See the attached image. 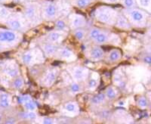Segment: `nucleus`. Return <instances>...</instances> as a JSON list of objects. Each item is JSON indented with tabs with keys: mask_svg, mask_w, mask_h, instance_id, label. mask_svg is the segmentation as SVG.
<instances>
[{
	"mask_svg": "<svg viewBox=\"0 0 151 124\" xmlns=\"http://www.w3.org/2000/svg\"><path fill=\"white\" fill-rule=\"evenodd\" d=\"M18 102L23 105L25 110L27 111H35L37 108L36 102L29 95H23L18 98Z\"/></svg>",
	"mask_w": 151,
	"mask_h": 124,
	"instance_id": "nucleus-16",
	"label": "nucleus"
},
{
	"mask_svg": "<svg viewBox=\"0 0 151 124\" xmlns=\"http://www.w3.org/2000/svg\"><path fill=\"white\" fill-rule=\"evenodd\" d=\"M144 62H146L147 64H150L151 60H150V57L149 55H147V56H145V58H144Z\"/></svg>",
	"mask_w": 151,
	"mask_h": 124,
	"instance_id": "nucleus-39",
	"label": "nucleus"
},
{
	"mask_svg": "<svg viewBox=\"0 0 151 124\" xmlns=\"http://www.w3.org/2000/svg\"><path fill=\"white\" fill-rule=\"evenodd\" d=\"M122 14L127 18L132 27H146L150 18L149 13L139 8H134L131 9H125L122 11Z\"/></svg>",
	"mask_w": 151,
	"mask_h": 124,
	"instance_id": "nucleus-1",
	"label": "nucleus"
},
{
	"mask_svg": "<svg viewBox=\"0 0 151 124\" xmlns=\"http://www.w3.org/2000/svg\"><path fill=\"white\" fill-rule=\"evenodd\" d=\"M136 3H137V6L139 7V9L150 14L151 0H136Z\"/></svg>",
	"mask_w": 151,
	"mask_h": 124,
	"instance_id": "nucleus-24",
	"label": "nucleus"
},
{
	"mask_svg": "<svg viewBox=\"0 0 151 124\" xmlns=\"http://www.w3.org/2000/svg\"><path fill=\"white\" fill-rule=\"evenodd\" d=\"M45 56L41 48H34L26 51L21 55V61L25 65L33 66L45 61Z\"/></svg>",
	"mask_w": 151,
	"mask_h": 124,
	"instance_id": "nucleus-7",
	"label": "nucleus"
},
{
	"mask_svg": "<svg viewBox=\"0 0 151 124\" xmlns=\"http://www.w3.org/2000/svg\"><path fill=\"white\" fill-rule=\"evenodd\" d=\"M42 18L44 21H53L61 16L57 2L52 1H44L40 4Z\"/></svg>",
	"mask_w": 151,
	"mask_h": 124,
	"instance_id": "nucleus-5",
	"label": "nucleus"
},
{
	"mask_svg": "<svg viewBox=\"0 0 151 124\" xmlns=\"http://www.w3.org/2000/svg\"><path fill=\"white\" fill-rule=\"evenodd\" d=\"M20 117L23 119L30 120H34L37 119V114L35 111H27L24 113H21Z\"/></svg>",
	"mask_w": 151,
	"mask_h": 124,
	"instance_id": "nucleus-31",
	"label": "nucleus"
},
{
	"mask_svg": "<svg viewBox=\"0 0 151 124\" xmlns=\"http://www.w3.org/2000/svg\"><path fill=\"white\" fill-rule=\"evenodd\" d=\"M104 95L106 96V99L113 100L118 95V91L114 87H113V86H109L108 88L106 89V92H105Z\"/></svg>",
	"mask_w": 151,
	"mask_h": 124,
	"instance_id": "nucleus-28",
	"label": "nucleus"
},
{
	"mask_svg": "<svg viewBox=\"0 0 151 124\" xmlns=\"http://www.w3.org/2000/svg\"><path fill=\"white\" fill-rule=\"evenodd\" d=\"M99 85V76L97 73H92L91 77L88 80L87 89L89 91H94L98 87Z\"/></svg>",
	"mask_w": 151,
	"mask_h": 124,
	"instance_id": "nucleus-20",
	"label": "nucleus"
},
{
	"mask_svg": "<svg viewBox=\"0 0 151 124\" xmlns=\"http://www.w3.org/2000/svg\"><path fill=\"white\" fill-rule=\"evenodd\" d=\"M12 0H0V3H9Z\"/></svg>",
	"mask_w": 151,
	"mask_h": 124,
	"instance_id": "nucleus-40",
	"label": "nucleus"
},
{
	"mask_svg": "<svg viewBox=\"0 0 151 124\" xmlns=\"http://www.w3.org/2000/svg\"><path fill=\"white\" fill-rule=\"evenodd\" d=\"M69 27L73 30L79 28H84L87 25L86 17L77 13H71L68 17Z\"/></svg>",
	"mask_w": 151,
	"mask_h": 124,
	"instance_id": "nucleus-10",
	"label": "nucleus"
},
{
	"mask_svg": "<svg viewBox=\"0 0 151 124\" xmlns=\"http://www.w3.org/2000/svg\"><path fill=\"white\" fill-rule=\"evenodd\" d=\"M115 26L118 29L123 30H130L132 29V26L129 24L127 18L123 15V14H119V13L117 19L116 21Z\"/></svg>",
	"mask_w": 151,
	"mask_h": 124,
	"instance_id": "nucleus-19",
	"label": "nucleus"
},
{
	"mask_svg": "<svg viewBox=\"0 0 151 124\" xmlns=\"http://www.w3.org/2000/svg\"><path fill=\"white\" fill-rule=\"evenodd\" d=\"M92 41L96 45H105V44H108V43L117 45L119 43L120 40L119 38V36L115 33L101 30Z\"/></svg>",
	"mask_w": 151,
	"mask_h": 124,
	"instance_id": "nucleus-8",
	"label": "nucleus"
},
{
	"mask_svg": "<svg viewBox=\"0 0 151 124\" xmlns=\"http://www.w3.org/2000/svg\"><path fill=\"white\" fill-rule=\"evenodd\" d=\"M70 1L72 5L83 9V8L88 7L92 2L93 0H70Z\"/></svg>",
	"mask_w": 151,
	"mask_h": 124,
	"instance_id": "nucleus-27",
	"label": "nucleus"
},
{
	"mask_svg": "<svg viewBox=\"0 0 151 124\" xmlns=\"http://www.w3.org/2000/svg\"><path fill=\"white\" fill-rule=\"evenodd\" d=\"M12 86H13V87L15 89H21L23 88V86H24V79L21 76H17L14 79L13 83H12Z\"/></svg>",
	"mask_w": 151,
	"mask_h": 124,
	"instance_id": "nucleus-34",
	"label": "nucleus"
},
{
	"mask_svg": "<svg viewBox=\"0 0 151 124\" xmlns=\"http://www.w3.org/2000/svg\"><path fill=\"white\" fill-rule=\"evenodd\" d=\"M79 110L80 109L76 102H69L64 105V107L62 108V113L64 116L73 117L79 115Z\"/></svg>",
	"mask_w": 151,
	"mask_h": 124,
	"instance_id": "nucleus-15",
	"label": "nucleus"
},
{
	"mask_svg": "<svg viewBox=\"0 0 151 124\" xmlns=\"http://www.w3.org/2000/svg\"><path fill=\"white\" fill-rule=\"evenodd\" d=\"M56 57L60 60L67 62H73L77 59V56L74 52L67 47H59Z\"/></svg>",
	"mask_w": 151,
	"mask_h": 124,
	"instance_id": "nucleus-13",
	"label": "nucleus"
},
{
	"mask_svg": "<svg viewBox=\"0 0 151 124\" xmlns=\"http://www.w3.org/2000/svg\"><path fill=\"white\" fill-rule=\"evenodd\" d=\"M137 104V106L141 109L147 108L148 105H149L147 99L146 97H144V96H141L140 97V98H138Z\"/></svg>",
	"mask_w": 151,
	"mask_h": 124,
	"instance_id": "nucleus-33",
	"label": "nucleus"
},
{
	"mask_svg": "<svg viewBox=\"0 0 151 124\" xmlns=\"http://www.w3.org/2000/svg\"><path fill=\"white\" fill-rule=\"evenodd\" d=\"M2 73L5 76L9 78H15L19 76L20 71H19L18 66L15 62L9 61L6 62L2 66Z\"/></svg>",
	"mask_w": 151,
	"mask_h": 124,
	"instance_id": "nucleus-14",
	"label": "nucleus"
},
{
	"mask_svg": "<svg viewBox=\"0 0 151 124\" xmlns=\"http://www.w3.org/2000/svg\"><path fill=\"white\" fill-rule=\"evenodd\" d=\"M88 57L93 61H99L104 57V52L98 45H94L88 52Z\"/></svg>",
	"mask_w": 151,
	"mask_h": 124,
	"instance_id": "nucleus-18",
	"label": "nucleus"
},
{
	"mask_svg": "<svg viewBox=\"0 0 151 124\" xmlns=\"http://www.w3.org/2000/svg\"><path fill=\"white\" fill-rule=\"evenodd\" d=\"M70 74L74 81L80 83L87 80L89 76V70L83 66H76L73 67Z\"/></svg>",
	"mask_w": 151,
	"mask_h": 124,
	"instance_id": "nucleus-11",
	"label": "nucleus"
},
{
	"mask_svg": "<svg viewBox=\"0 0 151 124\" xmlns=\"http://www.w3.org/2000/svg\"><path fill=\"white\" fill-rule=\"evenodd\" d=\"M2 114H0V123L2 122Z\"/></svg>",
	"mask_w": 151,
	"mask_h": 124,
	"instance_id": "nucleus-41",
	"label": "nucleus"
},
{
	"mask_svg": "<svg viewBox=\"0 0 151 124\" xmlns=\"http://www.w3.org/2000/svg\"><path fill=\"white\" fill-rule=\"evenodd\" d=\"M55 120L50 117H43L41 119V123L44 124H52L55 123Z\"/></svg>",
	"mask_w": 151,
	"mask_h": 124,
	"instance_id": "nucleus-37",
	"label": "nucleus"
},
{
	"mask_svg": "<svg viewBox=\"0 0 151 124\" xmlns=\"http://www.w3.org/2000/svg\"><path fill=\"white\" fill-rule=\"evenodd\" d=\"M55 27L56 30H63V31H68L69 29V25L63 18H60L57 19L55 21Z\"/></svg>",
	"mask_w": 151,
	"mask_h": 124,
	"instance_id": "nucleus-29",
	"label": "nucleus"
},
{
	"mask_svg": "<svg viewBox=\"0 0 151 124\" xmlns=\"http://www.w3.org/2000/svg\"><path fill=\"white\" fill-rule=\"evenodd\" d=\"M70 91L73 93H78L82 91V86L77 82L74 81L70 84Z\"/></svg>",
	"mask_w": 151,
	"mask_h": 124,
	"instance_id": "nucleus-36",
	"label": "nucleus"
},
{
	"mask_svg": "<svg viewBox=\"0 0 151 124\" xmlns=\"http://www.w3.org/2000/svg\"><path fill=\"white\" fill-rule=\"evenodd\" d=\"M5 24L11 30L18 31V32H21V31L26 32L31 27L24 17V14L20 12L12 13L10 17L6 21Z\"/></svg>",
	"mask_w": 151,
	"mask_h": 124,
	"instance_id": "nucleus-6",
	"label": "nucleus"
},
{
	"mask_svg": "<svg viewBox=\"0 0 151 124\" xmlns=\"http://www.w3.org/2000/svg\"><path fill=\"white\" fill-rule=\"evenodd\" d=\"M40 48L42 49V52L44 53L45 57L52 58L54 56H56L57 52L58 50L59 46L58 45H55L53 43H48V42H45V43H43L42 44H41L40 45Z\"/></svg>",
	"mask_w": 151,
	"mask_h": 124,
	"instance_id": "nucleus-17",
	"label": "nucleus"
},
{
	"mask_svg": "<svg viewBox=\"0 0 151 124\" xmlns=\"http://www.w3.org/2000/svg\"><path fill=\"white\" fill-rule=\"evenodd\" d=\"M102 1L107 4H116L121 2V0H102Z\"/></svg>",
	"mask_w": 151,
	"mask_h": 124,
	"instance_id": "nucleus-38",
	"label": "nucleus"
},
{
	"mask_svg": "<svg viewBox=\"0 0 151 124\" xmlns=\"http://www.w3.org/2000/svg\"><path fill=\"white\" fill-rule=\"evenodd\" d=\"M30 1H31V0H30Z\"/></svg>",
	"mask_w": 151,
	"mask_h": 124,
	"instance_id": "nucleus-42",
	"label": "nucleus"
},
{
	"mask_svg": "<svg viewBox=\"0 0 151 124\" xmlns=\"http://www.w3.org/2000/svg\"><path fill=\"white\" fill-rule=\"evenodd\" d=\"M22 39L23 35L21 32L11 29H0V48H13L18 45Z\"/></svg>",
	"mask_w": 151,
	"mask_h": 124,
	"instance_id": "nucleus-4",
	"label": "nucleus"
},
{
	"mask_svg": "<svg viewBox=\"0 0 151 124\" xmlns=\"http://www.w3.org/2000/svg\"><path fill=\"white\" fill-rule=\"evenodd\" d=\"M12 104V98L7 93H0V107L7 108Z\"/></svg>",
	"mask_w": 151,
	"mask_h": 124,
	"instance_id": "nucleus-22",
	"label": "nucleus"
},
{
	"mask_svg": "<svg viewBox=\"0 0 151 124\" xmlns=\"http://www.w3.org/2000/svg\"><path fill=\"white\" fill-rule=\"evenodd\" d=\"M118 14L119 12L116 9L106 5H101L94 12V18L97 21L110 26L115 25Z\"/></svg>",
	"mask_w": 151,
	"mask_h": 124,
	"instance_id": "nucleus-3",
	"label": "nucleus"
},
{
	"mask_svg": "<svg viewBox=\"0 0 151 124\" xmlns=\"http://www.w3.org/2000/svg\"><path fill=\"white\" fill-rule=\"evenodd\" d=\"M88 32L83 28H79V29L73 30V36L78 41H83L87 36Z\"/></svg>",
	"mask_w": 151,
	"mask_h": 124,
	"instance_id": "nucleus-26",
	"label": "nucleus"
},
{
	"mask_svg": "<svg viewBox=\"0 0 151 124\" xmlns=\"http://www.w3.org/2000/svg\"><path fill=\"white\" fill-rule=\"evenodd\" d=\"M121 3L125 9H131L137 8L136 0H121Z\"/></svg>",
	"mask_w": 151,
	"mask_h": 124,
	"instance_id": "nucleus-32",
	"label": "nucleus"
},
{
	"mask_svg": "<svg viewBox=\"0 0 151 124\" xmlns=\"http://www.w3.org/2000/svg\"><path fill=\"white\" fill-rule=\"evenodd\" d=\"M101 30V29H100V28H97V27H92L88 30V32L87 36L88 38L89 39V40H93L95 37L97 36V35L100 33V31Z\"/></svg>",
	"mask_w": 151,
	"mask_h": 124,
	"instance_id": "nucleus-35",
	"label": "nucleus"
},
{
	"mask_svg": "<svg viewBox=\"0 0 151 124\" xmlns=\"http://www.w3.org/2000/svg\"><path fill=\"white\" fill-rule=\"evenodd\" d=\"M12 14V12L10 9L0 5V22L5 23Z\"/></svg>",
	"mask_w": 151,
	"mask_h": 124,
	"instance_id": "nucleus-23",
	"label": "nucleus"
},
{
	"mask_svg": "<svg viewBox=\"0 0 151 124\" xmlns=\"http://www.w3.org/2000/svg\"><path fill=\"white\" fill-rule=\"evenodd\" d=\"M113 83L119 88L124 89L126 86L125 78L122 72H116L113 75Z\"/></svg>",
	"mask_w": 151,
	"mask_h": 124,
	"instance_id": "nucleus-21",
	"label": "nucleus"
},
{
	"mask_svg": "<svg viewBox=\"0 0 151 124\" xmlns=\"http://www.w3.org/2000/svg\"><path fill=\"white\" fill-rule=\"evenodd\" d=\"M122 58V52L119 49H112L108 54V60L110 62H116Z\"/></svg>",
	"mask_w": 151,
	"mask_h": 124,
	"instance_id": "nucleus-25",
	"label": "nucleus"
},
{
	"mask_svg": "<svg viewBox=\"0 0 151 124\" xmlns=\"http://www.w3.org/2000/svg\"><path fill=\"white\" fill-rule=\"evenodd\" d=\"M24 15L30 27H36L42 21L40 3L36 2H27L24 8Z\"/></svg>",
	"mask_w": 151,
	"mask_h": 124,
	"instance_id": "nucleus-2",
	"label": "nucleus"
},
{
	"mask_svg": "<svg viewBox=\"0 0 151 124\" xmlns=\"http://www.w3.org/2000/svg\"><path fill=\"white\" fill-rule=\"evenodd\" d=\"M106 98L104 94H98L91 98V104L94 105H99L106 102Z\"/></svg>",
	"mask_w": 151,
	"mask_h": 124,
	"instance_id": "nucleus-30",
	"label": "nucleus"
},
{
	"mask_svg": "<svg viewBox=\"0 0 151 124\" xmlns=\"http://www.w3.org/2000/svg\"><path fill=\"white\" fill-rule=\"evenodd\" d=\"M60 69L58 67H53L47 70L46 72L44 74L41 79V85L44 87L49 88L56 81L57 78L58 76Z\"/></svg>",
	"mask_w": 151,
	"mask_h": 124,
	"instance_id": "nucleus-9",
	"label": "nucleus"
},
{
	"mask_svg": "<svg viewBox=\"0 0 151 124\" xmlns=\"http://www.w3.org/2000/svg\"><path fill=\"white\" fill-rule=\"evenodd\" d=\"M67 31L59 30H55L48 32L45 36V40L47 42L51 43H53L55 45H58L60 43L64 41V39L67 37Z\"/></svg>",
	"mask_w": 151,
	"mask_h": 124,
	"instance_id": "nucleus-12",
	"label": "nucleus"
}]
</instances>
